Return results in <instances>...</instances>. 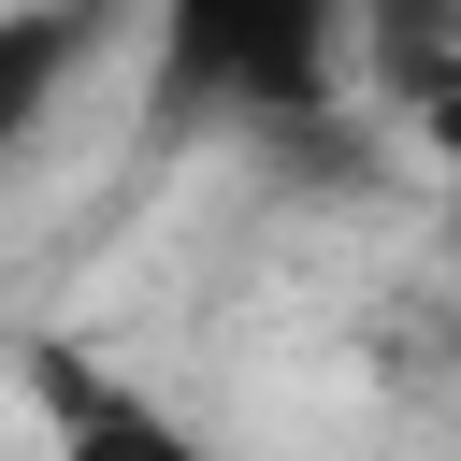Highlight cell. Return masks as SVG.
I'll use <instances>...</instances> for the list:
<instances>
[{"mask_svg":"<svg viewBox=\"0 0 461 461\" xmlns=\"http://www.w3.org/2000/svg\"><path fill=\"white\" fill-rule=\"evenodd\" d=\"M360 58H375V0H158L144 101H158V115L303 130V115L346 101Z\"/></svg>","mask_w":461,"mask_h":461,"instance_id":"cell-1","label":"cell"},{"mask_svg":"<svg viewBox=\"0 0 461 461\" xmlns=\"http://www.w3.org/2000/svg\"><path fill=\"white\" fill-rule=\"evenodd\" d=\"M86 43H101V0H0V173L58 115V86L86 72Z\"/></svg>","mask_w":461,"mask_h":461,"instance_id":"cell-2","label":"cell"},{"mask_svg":"<svg viewBox=\"0 0 461 461\" xmlns=\"http://www.w3.org/2000/svg\"><path fill=\"white\" fill-rule=\"evenodd\" d=\"M29 389H43V432H58V447H86V461H101V447L173 461V447H187V418H158V403H144L130 375H101L86 346H29Z\"/></svg>","mask_w":461,"mask_h":461,"instance_id":"cell-3","label":"cell"},{"mask_svg":"<svg viewBox=\"0 0 461 461\" xmlns=\"http://www.w3.org/2000/svg\"><path fill=\"white\" fill-rule=\"evenodd\" d=\"M418 144H432V187H447V245H461V72L418 101Z\"/></svg>","mask_w":461,"mask_h":461,"instance_id":"cell-4","label":"cell"}]
</instances>
